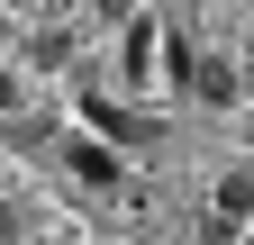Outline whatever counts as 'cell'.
<instances>
[{
	"label": "cell",
	"instance_id": "1",
	"mask_svg": "<svg viewBox=\"0 0 254 245\" xmlns=\"http://www.w3.org/2000/svg\"><path fill=\"white\" fill-rule=\"evenodd\" d=\"M190 91H200L209 109H227L236 91H245V73H236V64H218V55H209V64H190Z\"/></svg>",
	"mask_w": 254,
	"mask_h": 245
},
{
	"label": "cell",
	"instance_id": "2",
	"mask_svg": "<svg viewBox=\"0 0 254 245\" xmlns=\"http://www.w3.org/2000/svg\"><path fill=\"white\" fill-rule=\"evenodd\" d=\"M82 118H91L100 136H118V145H136V136H145V118H136V109H118V100H82Z\"/></svg>",
	"mask_w": 254,
	"mask_h": 245
},
{
	"label": "cell",
	"instance_id": "3",
	"mask_svg": "<svg viewBox=\"0 0 254 245\" xmlns=\"http://www.w3.org/2000/svg\"><path fill=\"white\" fill-rule=\"evenodd\" d=\"M245 218H254V173H227V182H218V227L236 236Z\"/></svg>",
	"mask_w": 254,
	"mask_h": 245
},
{
	"label": "cell",
	"instance_id": "4",
	"mask_svg": "<svg viewBox=\"0 0 254 245\" xmlns=\"http://www.w3.org/2000/svg\"><path fill=\"white\" fill-rule=\"evenodd\" d=\"M73 173L91 182V191H118V155H109V145H91V136L73 145Z\"/></svg>",
	"mask_w": 254,
	"mask_h": 245
},
{
	"label": "cell",
	"instance_id": "5",
	"mask_svg": "<svg viewBox=\"0 0 254 245\" xmlns=\"http://www.w3.org/2000/svg\"><path fill=\"white\" fill-rule=\"evenodd\" d=\"M18 109V73H0V118H9Z\"/></svg>",
	"mask_w": 254,
	"mask_h": 245
},
{
	"label": "cell",
	"instance_id": "6",
	"mask_svg": "<svg viewBox=\"0 0 254 245\" xmlns=\"http://www.w3.org/2000/svg\"><path fill=\"white\" fill-rule=\"evenodd\" d=\"M100 18H136V0H100Z\"/></svg>",
	"mask_w": 254,
	"mask_h": 245
},
{
	"label": "cell",
	"instance_id": "7",
	"mask_svg": "<svg viewBox=\"0 0 254 245\" xmlns=\"http://www.w3.org/2000/svg\"><path fill=\"white\" fill-rule=\"evenodd\" d=\"M9 9H27V0H9Z\"/></svg>",
	"mask_w": 254,
	"mask_h": 245
},
{
	"label": "cell",
	"instance_id": "8",
	"mask_svg": "<svg viewBox=\"0 0 254 245\" xmlns=\"http://www.w3.org/2000/svg\"><path fill=\"white\" fill-rule=\"evenodd\" d=\"M182 245H200V236H182Z\"/></svg>",
	"mask_w": 254,
	"mask_h": 245
},
{
	"label": "cell",
	"instance_id": "9",
	"mask_svg": "<svg viewBox=\"0 0 254 245\" xmlns=\"http://www.w3.org/2000/svg\"><path fill=\"white\" fill-rule=\"evenodd\" d=\"M245 245H254V236H245Z\"/></svg>",
	"mask_w": 254,
	"mask_h": 245
}]
</instances>
